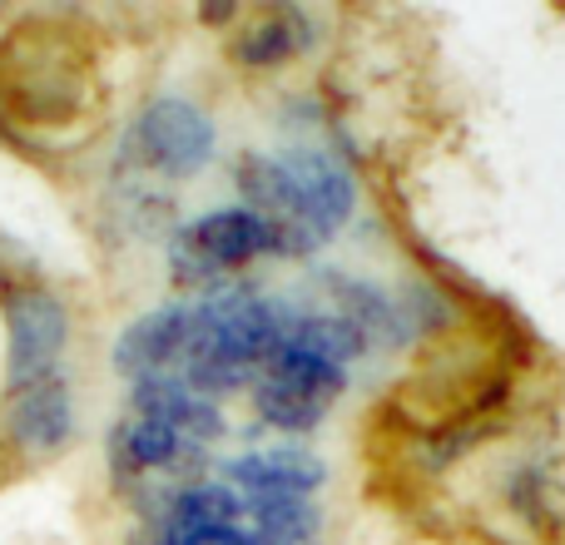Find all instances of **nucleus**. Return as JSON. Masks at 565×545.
Masks as SVG:
<instances>
[{"label": "nucleus", "instance_id": "nucleus-1", "mask_svg": "<svg viewBox=\"0 0 565 545\" xmlns=\"http://www.w3.org/2000/svg\"><path fill=\"white\" fill-rule=\"evenodd\" d=\"M342 387H348V367L322 362L298 348H282L264 367V377H258L254 407L278 431H312L328 417L332 402L342 397Z\"/></svg>", "mask_w": 565, "mask_h": 545}, {"label": "nucleus", "instance_id": "nucleus-2", "mask_svg": "<svg viewBox=\"0 0 565 545\" xmlns=\"http://www.w3.org/2000/svg\"><path fill=\"white\" fill-rule=\"evenodd\" d=\"M6 328H10V357H6V387L30 392L55 377V362L70 338V312L55 292L20 288L6 298Z\"/></svg>", "mask_w": 565, "mask_h": 545}, {"label": "nucleus", "instance_id": "nucleus-3", "mask_svg": "<svg viewBox=\"0 0 565 545\" xmlns=\"http://www.w3.org/2000/svg\"><path fill=\"white\" fill-rule=\"evenodd\" d=\"M135 149L149 169H159V174L189 179L214 159L218 129L194 99L159 95V99H149L145 115L135 119Z\"/></svg>", "mask_w": 565, "mask_h": 545}, {"label": "nucleus", "instance_id": "nucleus-4", "mask_svg": "<svg viewBox=\"0 0 565 545\" xmlns=\"http://www.w3.org/2000/svg\"><path fill=\"white\" fill-rule=\"evenodd\" d=\"M268 254V228L248 209H214V214L194 218L189 228H179L169 264H174L179 282H214L218 272L248 264V258Z\"/></svg>", "mask_w": 565, "mask_h": 545}, {"label": "nucleus", "instance_id": "nucleus-5", "mask_svg": "<svg viewBox=\"0 0 565 545\" xmlns=\"http://www.w3.org/2000/svg\"><path fill=\"white\" fill-rule=\"evenodd\" d=\"M238 189H244L248 214L264 218L268 248H274V254H312V248H318L308 218H302L298 194H292V179H288V169H282V159L244 154V164H238Z\"/></svg>", "mask_w": 565, "mask_h": 545}, {"label": "nucleus", "instance_id": "nucleus-6", "mask_svg": "<svg viewBox=\"0 0 565 545\" xmlns=\"http://www.w3.org/2000/svg\"><path fill=\"white\" fill-rule=\"evenodd\" d=\"M278 159L292 179V194H298L312 238L328 244L332 234H342L352 209H358V184H352L348 169H342L328 149H288V154H278Z\"/></svg>", "mask_w": 565, "mask_h": 545}, {"label": "nucleus", "instance_id": "nucleus-7", "mask_svg": "<svg viewBox=\"0 0 565 545\" xmlns=\"http://www.w3.org/2000/svg\"><path fill=\"white\" fill-rule=\"evenodd\" d=\"M328 481L318 451L308 447H268V451H244L224 467V487L238 491L244 506L254 501H282V496H308Z\"/></svg>", "mask_w": 565, "mask_h": 545}, {"label": "nucleus", "instance_id": "nucleus-8", "mask_svg": "<svg viewBox=\"0 0 565 545\" xmlns=\"http://www.w3.org/2000/svg\"><path fill=\"white\" fill-rule=\"evenodd\" d=\"M184 338H189V308L184 302H169L154 308L145 318H135L115 342V372L119 377H159L164 367H174L184 357Z\"/></svg>", "mask_w": 565, "mask_h": 545}, {"label": "nucleus", "instance_id": "nucleus-9", "mask_svg": "<svg viewBox=\"0 0 565 545\" xmlns=\"http://www.w3.org/2000/svg\"><path fill=\"white\" fill-rule=\"evenodd\" d=\"M6 431L20 451H35V457H50L70 441L75 431V407H70V387L60 377L40 382L30 392H15L10 397V417H6Z\"/></svg>", "mask_w": 565, "mask_h": 545}, {"label": "nucleus", "instance_id": "nucleus-10", "mask_svg": "<svg viewBox=\"0 0 565 545\" xmlns=\"http://www.w3.org/2000/svg\"><path fill=\"white\" fill-rule=\"evenodd\" d=\"M135 417L164 421V427H174L184 441L224 437V412H218L209 397H199L184 377H169V372L135 382Z\"/></svg>", "mask_w": 565, "mask_h": 545}, {"label": "nucleus", "instance_id": "nucleus-11", "mask_svg": "<svg viewBox=\"0 0 565 545\" xmlns=\"http://www.w3.org/2000/svg\"><path fill=\"white\" fill-rule=\"evenodd\" d=\"M189 441L179 437L174 427L154 417H129L109 431V467L119 477H139V471H159V467H174L184 457Z\"/></svg>", "mask_w": 565, "mask_h": 545}, {"label": "nucleus", "instance_id": "nucleus-12", "mask_svg": "<svg viewBox=\"0 0 565 545\" xmlns=\"http://www.w3.org/2000/svg\"><path fill=\"white\" fill-rule=\"evenodd\" d=\"M238 516H244V501H238L234 487H224V481H194V487H184L174 496V506H169L159 531H228Z\"/></svg>", "mask_w": 565, "mask_h": 545}, {"label": "nucleus", "instance_id": "nucleus-13", "mask_svg": "<svg viewBox=\"0 0 565 545\" xmlns=\"http://www.w3.org/2000/svg\"><path fill=\"white\" fill-rule=\"evenodd\" d=\"M254 541L258 545H308L318 536V506L308 496L254 501Z\"/></svg>", "mask_w": 565, "mask_h": 545}, {"label": "nucleus", "instance_id": "nucleus-14", "mask_svg": "<svg viewBox=\"0 0 565 545\" xmlns=\"http://www.w3.org/2000/svg\"><path fill=\"white\" fill-rule=\"evenodd\" d=\"M302 35H308L302 15H268V20H258L244 40H238L234 55L244 60V65H254V70H268V65H282L288 55H298Z\"/></svg>", "mask_w": 565, "mask_h": 545}, {"label": "nucleus", "instance_id": "nucleus-15", "mask_svg": "<svg viewBox=\"0 0 565 545\" xmlns=\"http://www.w3.org/2000/svg\"><path fill=\"white\" fill-rule=\"evenodd\" d=\"M238 6H228V0H218V6H204V20L209 25H224V20H234Z\"/></svg>", "mask_w": 565, "mask_h": 545}]
</instances>
